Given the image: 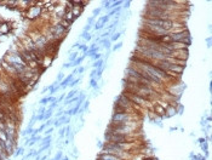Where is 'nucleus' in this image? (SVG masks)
<instances>
[{"label":"nucleus","mask_w":212,"mask_h":160,"mask_svg":"<svg viewBox=\"0 0 212 160\" xmlns=\"http://www.w3.org/2000/svg\"><path fill=\"white\" fill-rule=\"evenodd\" d=\"M143 160H156L155 158H144Z\"/></svg>","instance_id":"nucleus-13"},{"label":"nucleus","mask_w":212,"mask_h":160,"mask_svg":"<svg viewBox=\"0 0 212 160\" xmlns=\"http://www.w3.org/2000/svg\"><path fill=\"white\" fill-rule=\"evenodd\" d=\"M125 96L131 101V102L133 103V104H136V106H139V107H143V106H145L147 103L149 102V101H147L145 98H143V97H141V96H138V95H135V93H130V92H125L124 93Z\"/></svg>","instance_id":"nucleus-2"},{"label":"nucleus","mask_w":212,"mask_h":160,"mask_svg":"<svg viewBox=\"0 0 212 160\" xmlns=\"http://www.w3.org/2000/svg\"><path fill=\"white\" fill-rule=\"evenodd\" d=\"M183 69H184V67L178 66V64H170V67H169V69L166 70V72H172L175 74L181 75V73L183 72Z\"/></svg>","instance_id":"nucleus-4"},{"label":"nucleus","mask_w":212,"mask_h":160,"mask_svg":"<svg viewBox=\"0 0 212 160\" xmlns=\"http://www.w3.org/2000/svg\"><path fill=\"white\" fill-rule=\"evenodd\" d=\"M169 57H172L175 60H181V61H186L188 58V50L187 49H178V50H173L170 53Z\"/></svg>","instance_id":"nucleus-3"},{"label":"nucleus","mask_w":212,"mask_h":160,"mask_svg":"<svg viewBox=\"0 0 212 160\" xmlns=\"http://www.w3.org/2000/svg\"><path fill=\"white\" fill-rule=\"evenodd\" d=\"M63 160H68V159H67V158H64V159H63Z\"/></svg>","instance_id":"nucleus-15"},{"label":"nucleus","mask_w":212,"mask_h":160,"mask_svg":"<svg viewBox=\"0 0 212 160\" xmlns=\"http://www.w3.org/2000/svg\"><path fill=\"white\" fill-rule=\"evenodd\" d=\"M60 25H61L64 29H68V28L70 27V22H69V21H67V20H64V18H62V20L60 21Z\"/></svg>","instance_id":"nucleus-8"},{"label":"nucleus","mask_w":212,"mask_h":160,"mask_svg":"<svg viewBox=\"0 0 212 160\" xmlns=\"http://www.w3.org/2000/svg\"><path fill=\"white\" fill-rule=\"evenodd\" d=\"M0 141H1V142H6L7 141L6 133H5L4 130H0Z\"/></svg>","instance_id":"nucleus-9"},{"label":"nucleus","mask_w":212,"mask_h":160,"mask_svg":"<svg viewBox=\"0 0 212 160\" xmlns=\"http://www.w3.org/2000/svg\"><path fill=\"white\" fill-rule=\"evenodd\" d=\"M75 56H76V52H74V53H73V55H72V57H70V60H74V58H75Z\"/></svg>","instance_id":"nucleus-12"},{"label":"nucleus","mask_w":212,"mask_h":160,"mask_svg":"<svg viewBox=\"0 0 212 160\" xmlns=\"http://www.w3.org/2000/svg\"><path fill=\"white\" fill-rule=\"evenodd\" d=\"M154 112H155V115H156V114H159V115H164V114H166V112H165V109L162 108V107L159 106V104L154 106Z\"/></svg>","instance_id":"nucleus-7"},{"label":"nucleus","mask_w":212,"mask_h":160,"mask_svg":"<svg viewBox=\"0 0 212 160\" xmlns=\"http://www.w3.org/2000/svg\"><path fill=\"white\" fill-rule=\"evenodd\" d=\"M63 79V74H60V76H58V80H62Z\"/></svg>","instance_id":"nucleus-14"},{"label":"nucleus","mask_w":212,"mask_h":160,"mask_svg":"<svg viewBox=\"0 0 212 160\" xmlns=\"http://www.w3.org/2000/svg\"><path fill=\"white\" fill-rule=\"evenodd\" d=\"M64 131H66V129H62L61 132H60V136H63V135H64Z\"/></svg>","instance_id":"nucleus-11"},{"label":"nucleus","mask_w":212,"mask_h":160,"mask_svg":"<svg viewBox=\"0 0 212 160\" xmlns=\"http://www.w3.org/2000/svg\"><path fill=\"white\" fill-rule=\"evenodd\" d=\"M81 11H82V7L80 6V5H73L72 14H73V16H74V17H78V16H80Z\"/></svg>","instance_id":"nucleus-6"},{"label":"nucleus","mask_w":212,"mask_h":160,"mask_svg":"<svg viewBox=\"0 0 212 160\" xmlns=\"http://www.w3.org/2000/svg\"><path fill=\"white\" fill-rule=\"evenodd\" d=\"M46 102H49V98H43V99H41V102H40V103H43V104H45Z\"/></svg>","instance_id":"nucleus-10"},{"label":"nucleus","mask_w":212,"mask_h":160,"mask_svg":"<svg viewBox=\"0 0 212 160\" xmlns=\"http://www.w3.org/2000/svg\"><path fill=\"white\" fill-rule=\"evenodd\" d=\"M24 15L28 20H37L38 17H41V15H43V9H41L40 6H38L37 4L35 5H32L31 7H28L26 11H24Z\"/></svg>","instance_id":"nucleus-1"},{"label":"nucleus","mask_w":212,"mask_h":160,"mask_svg":"<svg viewBox=\"0 0 212 160\" xmlns=\"http://www.w3.org/2000/svg\"><path fill=\"white\" fill-rule=\"evenodd\" d=\"M16 144H14L12 142H10L9 140L5 142V152H6L9 155H11V154H14V149H15Z\"/></svg>","instance_id":"nucleus-5"}]
</instances>
